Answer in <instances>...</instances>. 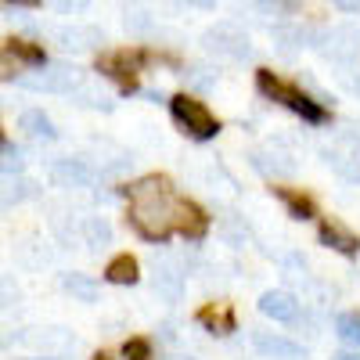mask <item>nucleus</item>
Instances as JSON below:
<instances>
[{"instance_id": "obj_3", "label": "nucleus", "mask_w": 360, "mask_h": 360, "mask_svg": "<svg viewBox=\"0 0 360 360\" xmlns=\"http://www.w3.org/2000/svg\"><path fill=\"white\" fill-rule=\"evenodd\" d=\"M79 83H83V72L65 62H44L37 65V72L18 76V86L37 90V94H72Z\"/></svg>"}, {"instance_id": "obj_12", "label": "nucleus", "mask_w": 360, "mask_h": 360, "mask_svg": "<svg viewBox=\"0 0 360 360\" xmlns=\"http://www.w3.org/2000/svg\"><path fill=\"white\" fill-rule=\"evenodd\" d=\"M259 314L270 317V321L288 324V321L299 317V299L292 292H285V288H270V292L259 295Z\"/></svg>"}, {"instance_id": "obj_18", "label": "nucleus", "mask_w": 360, "mask_h": 360, "mask_svg": "<svg viewBox=\"0 0 360 360\" xmlns=\"http://www.w3.org/2000/svg\"><path fill=\"white\" fill-rule=\"evenodd\" d=\"M274 44L285 51V54H295L299 47H307V44H314L317 47V37L321 33H314V29H303V25H274Z\"/></svg>"}, {"instance_id": "obj_11", "label": "nucleus", "mask_w": 360, "mask_h": 360, "mask_svg": "<svg viewBox=\"0 0 360 360\" xmlns=\"http://www.w3.org/2000/svg\"><path fill=\"white\" fill-rule=\"evenodd\" d=\"M252 346L266 360H307V349L303 346L285 339V335H274V332H256L252 335Z\"/></svg>"}, {"instance_id": "obj_15", "label": "nucleus", "mask_w": 360, "mask_h": 360, "mask_svg": "<svg viewBox=\"0 0 360 360\" xmlns=\"http://www.w3.org/2000/svg\"><path fill=\"white\" fill-rule=\"evenodd\" d=\"M144 65V54L141 51H115V54H105L101 62H98V69L101 72H108V76H115V79H123L127 86H130V79L137 76V69Z\"/></svg>"}, {"instance_id": "obj_8", "label": "nucleus", "mask_w": 360, "mask_h": 360, "mask_svg": "<svg viewBox=\"0 0 360 360\" xmlns=\"http://www.w3.org/2000/svg\"><path fill=\"white\" fill-rule=\"evenodd\" d=\"M51 40L62 47V51H94L98 44H105V37H101V29L98 25H54L51 29Z\"/></svg>"}, {"instance_id": "obj_19", "label": "nucleus", "mask_w": 360, "mask_h": 360, "mask_svg": "<svg viewBox=\"0 0 360 360\" xmlns=\"http://www.w3.org/2000/svg\"><path fill=\"white\" fill-rule=\"evenodd\" d=\"M83 238L90 252H105L112 245V224L105 217H86L83 220Z\"/></svg>"}, {"instance_id": "obj_27", "label": "nucleus", "mask_w": 360, "mask_h": 360, "mask_svg": "<svg viewBox=\"0 0 360 360\" xmlns=\"http://www.w3.org/2000/svg\"><path fill=\"white\" fill-rule=\"evenodd\" d=\"M335 332H339L342 342L360 346V314H339L335 317Z\"/></svg>"}, {"instance_id": "obj_37", "label": "nucleus", "mask_w": 360, "mask_h": 360, "mask_svg": "<svg viewBox=\"0 0 360 360\" xmlns=\"http://www.w3.org/2000/svg\"><path fill=\"white\" fill-rule=\"evenodd\" d=\"M332 360H360V353H339V356H332Z\"/></svg>"}, {"instance_id": "obj_34", "label": "nucleus", "mask_w": 360, "mask_h": 360, "mask_svg": "<svg viewBox=\"0 0 360 360\" xmlns=\"http://www.w3.org/2000/svg\"><path fill=\"white\" fill-rule=\"evenodd\" d=\"M339 11H360V0H332Z\"/></svg>"}, {"instance_id": "obj_5", "label": "nucleus", "mask_w": 360, "mask_h": 360, "mask_svg": "<svg viewBox=\"0 0 360 360\" xmlns=\"http://www.w3.org/2000/svg\"><path fill=\"white\" fill-rule=\"evenodd\" d=\"M202 47H205V54L220 58V62H242V58L252 54L249 37H245L234 22H217V25H209L205 33H202Z\"/></svg>"}, {"instance_id": "obj_10", "label": "nucleus", "mask_w": 360, "mask_h": 360, "mask_svg": "<svg viewBox=\"0 0 360 360\" xmlns=\"http://www.w3.org/2000/svg\"><path fill=\"white\" fill-rule=\"evenodd\" d=\"M51 180L58 188H90L98 180V173H94V166L83 162V159H58L51 166Z\"/></svg>"}, {"instance_id": "obj_4", "label": "nucleus", "mask_w": 360, "mask_h": 360, "mask_svg": "<svg viewBox=\"0 0 360 360\" xmlns=\"http://www.w3.org/2000/svg\"><path fill=\"white\" fill-rule=\"evenodd\" d=\"M169 112H173V119H176V127L184 130V134H191L195 141H209V137L220 134V119L209 112L202 101H195V98H188V94L169 98Z\"/></svg>"}, {"instance_id": "obj_38", "label": "nucleus", "mask_w": 360, "mask_h": 360, "mask_svg": "<svg viewBox=\"0 0 360 360\" xmlns=\"http://www.w3.org/2000/svg\"><path fill=\"white\" fill-rule=\"evenodd\" d=\"M0 148H4V134H0Z\"/></svg>"}, {"instance_id": "obj_9", "label": "nucleus", "mask_w": 360, "mask_h": 360, "mask_svg": "<svg viewBox=\"0 0 360 360\" xmlns=\"http://www.w3.org/2000/svg\"><path fill=\"white\" fill-rule=\"evenodd\" d=\"M249 162H252V169L256 173H263V176H292L299 166H295V159L285 152V148H274V144H266V148H256V152L249 155Z\"/></svg>"}, {"instance_id": "obj_26", "label": "nucleus", "mask_w": 360, "mask_h": 360, "mask_svg": "<svg viewBox=\"0 0 360 360\" xmlns=\"http://www.w3.org/2000/svg\"><path fill=\"white\" fill-rule=\"evenodd\" d=\"M198 321H202L213 335H231V332H234V317H231V310H213V307H205V310L198 314Z\"/></svg>"}, {"instance_id": "obj_2", "label": "nucleus", "mask_w": 360, "mask_h": 360, "mask_svg": "<svg viewBox=\"0 0 360 360\" xmlns=\"http://www.w3.org/2000/svg\"><path fill=\"white\" fill-rule=\"evenodd\" d=\"M256 86H259V94H263V98L285 105L288 112H295V115L303 119V123H310V127H321L324 119H328L324 101H314V98L307 94V90H299V86H292V83L278 79L270 69H259V72H256Z\"/></svg>"}, {"instance_id": "obj_25", "label": "nucleus", "mask_w": 360, "mask_h": 360, "mask_svg": "<svg viewBox=\"0 0 360 360\" xmlns=\"http://www.w3.org/2000/svg\"><path fill=\"white\" fill-rule=\"evenodd\" d=\"M321 155L339 176H346L349 184H360V159L356 155H342V152H321Z\"/></svg>"}, {"instance_id": "obj_32", "label": "nucleus", "mask_w": 360, "mask_h": 360, "mask_svg": "<svg viewBox=\"0 0 360 360\" xmlns=\"http://www.w3.org/2000/svg\"><path fill=\"white\" fill-rule=\"evenodd\" d=\"M256 4H259L263 11H270V15H281V11H288V0H256Z\"/></svg>"}, {"instance_id": "obj_29", "label": "nucleus", "mask_w": 360, "mask_h": 360, "mask_svg": "<svg viewBox=\"0 0 360 360\" xmlns=\"http://www.w3.org/2000/svg\"><path fill=\"white\" fill-rule=\"evenodd\" d=\"M123 360H152V342L148 339H130L123 346Z\"/></svg>"}, {"instance_id": "obj_35", "label": "nucleus", "mask_w": 360, "mask_h": 360, "mask_svg": "<svg viewBox=\"0 0 360 360\" xmlns=\"http://www.w3.org/2000/svg\"><path fill=\"white\" fill-rule=\"evenodd\" d=\"M184 4H195V8H202V11H209V8H213V0H184Z\"/></svg>"}, {"instance_id": "obj_24", "label": "nucleus", "mask_w": 360, "mask_h": 360, "mask_svg": "<svg viewBox=\"0 0 360 360\" xmlns=\"http://www.w3.org/2000/svg\"><path fill=\"white\" fill-rule=\"evenodd\" d=\"M123 25H127V33H134V37H148L155 29V18L148 15V8H141V4H127L123 8Z\"/></svg>"}, {"instance_id": "obj_7", "label": "nucleus", "mask_w": 360, "mask_h": 360, "mask_svg": "<svg viewBox=\"0 0 360 360\" xmlns=\"http://www.w3.org/2000/svg\"><path fill=\"white\" fill-rule=\"evenodd\" d=\"M47 58H44V51L40 47H33V44H22V40H15V44H8V47H0V79H18V72L25 69V65H44Z\"/></svg>"}, {"instance_id": "obj_13", "label": "nucleus", "mask_w": 360, "mask_h": 360, "mask_svg": "<svg viewBox=\"0 0 360 360\" xmlns=\"http://www.w3.org/2000/svg\"><path fill=\"white\" fill-rule=\"evenodd\" d=\"M40 195V184L29 176H18V173H8L0 180V209H15L22 202H33Z\"/></svg>"}, {"instance_id": "obj_31", "label": "nucleus", "mask_w": 360, "mask_h": 360, "mask_svg": "<svg viewBox=\"0 0 360 360\" xmlns=\"http://www.w3.org/2000/svg\"><path fill=\"white\" fill-rule=\"evenodd\" d=\"M54 8L62 11V15H79L90 8V0H54Z\"/></svg>"}, {"instance_id": "obj_23", "label": "nucleus", "mask_w": 360, "mask_h": 360, "mask_svg": "<svg viewBox=\"0 0 360 360\" xmlns=\"http://www.w3.org/2000/svg\"><path fill=\"white\" fill-rule=\"evenodd\" d=\"M22 130L29 134V137H40V141H54L58 137V130H54V123L40 112V108H29V112H22Z\"/></svg>"}, {"instance_id": "obj_6", "label": "nucleus", "mask_w": 360, "mask_h": 360, "mask_svg": "<svg viewBox=\"0 0 360 360\" xmlns=\"http://www.w3.org/2000/svg\"><path fill=\"white\" fill-rule=\"evenodd\" d=\"M317 47L324 51L328 62L353 65V58L360 54V29H356V25H335L332 33L317 37Z\"/></svg>"}, {"instance_id": "obj_28", "label": "nucleus", "mask_w": 360, "mask_h": 360, "mask_svg": "<svg viewBox=\"0 0 360 360\" xmlns=\"http://www.w3.org/2000/svg\"><path fill=\"white\" fill-rule=\"evenodd\" d=\"M22 166H25L22 148H15V144L0 148V173H22Z\"/></svg>"}, {"instance_id": "obj_30", "label": "nucleus", "mask_w": 360, "mask_h": 360, "mask_svg": "<svg viewBox=\"0 0 360 360\" xmlns=\"http://www.w3.org/2000/svg\"><path fill=\"white\" fill-rule=\"evenodd\" d=\"M15 303H18V285H15V278L0 274V310H8V307H15Z\"/></svg>"}, {"instance_id": "obj_33", "label": "nucleus", "mask_w": 360, "mask_h": 360, "mask_svg": "<svg viewBox=\"0 0 360 360\" xmlns=\"http://www.w3.org/2000/svg\"><path fill=\"white\" fill-rule=\"evenodd\" d=\"M205 72H209V69L195 65V69H191V83H195V86H209V83H217V76H205Z\"/></svg>"}, {"instance_id": "obj_22", "label": "nucleus", "mask_w": 360, "mask_h": 360, "mask_svg": "<svg viewBox=\"0 0 360 360\" xmlns=\"http://www.w3.org/2000/svg\"><path fill=\"white\" fill-rule=\"evenodd\" d=\"M105 278L112 285H137L141 270H137V259L134 256H115L108 266H105Z\"/></svg>"}, {"instance_id": "obj_17", "label": "nucleus", "mask_w": 360, "mask_h": 360, "mask_svg": "<svg viewBox=\"0 0 360 360\" xmlns=\"http://www.w3.org/2000/svg\"><path fill=\"white\" fill-rule=\"evenodd\" d=\"M317 238H321V245L335 249V252H342V256H356V252H360V238L349 234V231H346L342 224H335V220H324V224L317 227Z\"/></svg>"}, {"instance_id": "obj_20", "label": "nucleus", "mask_w": 360, "mask_h": 360, "mask_svg": "<svg viewBox=\"0 0 360 360\" xmlns=\"http://www.w3.org/2000/svg\"><path fill=\"white\" fill-rule=\"evenodd\" d=\"M274 195L285 202V209H288L292 220H314V217H317V205H314L307 195H299V191H292V188H278Z\"/></svg>"}, {"instance_id": "obj_1", "label": "nucleus", "mask_w": 360, "mask_h": 360, "mask_svg": "<svg viewBox=\"0 0 360 360\" xmlns=\"http://www.w3.org/2000/svg\"><path fill=\"white\" fill-rule=\"evenodd\" d=\"M130 195V224L148 242H166L176 231V195L166 176L152 173L127 188Z\"/></svg>"}, {"instance_id": "obj_16", "label": "nucleus", "mask_w": 360, "mask_h": 360, "mask_svg": "<svg viewBox=\"0 0 360 360\" xmlns=\"http://www.w3.org/2000/svg\"><path fill=\"white\" fill-rule=\"evenodd\" d=\"M176 231L184 234L188 242H198V238H205V231H209L205 213L188 198H176Z\"/></svg>"}, {"instance_id": "obj_21", "label": "nucleus", "mask_w": 360, "mask_h": 360, "mask_svg": "<svg viewBox=\"0 0 360 360\" xmlns=\"http://www.w3.org/2000/svg\"><path fill=\"white\" fill-rule=\"evenodd\" d=\"M62 288L69 295H76L79 303H98V281L86 278V274H76V270H69V274H62Z\"/></svg>"}, {"instance_id": "obj_36", "label": "nucleus", "mask_w": 360, "mask_h": 360, "mask_svg": "<svg viewBox=\"0 0 360 360\" xmlns=\"http://www.w3.org/2000/svg\"><path fill=\"white\" fill-rule=\"evenodd\" d=\"M346 137H349V141H353V155H356V159H360V134H346Z\"/></svg>"}, {"instance_id": "obj_14", "label": "nucleus", "mask_w": 360, "mask_h": 360, "mask_svg": "<svg viewBox=\"0 0 360 360\" xmlns=\"http://www.w3.org/2000/svg\"><path fill=\"white\" fill-rule=\"evenodd\" d=\"M155 292L166 303H180V292H184V270H180L169 256L155 259Z\"/></svg>"}]
</instances>
